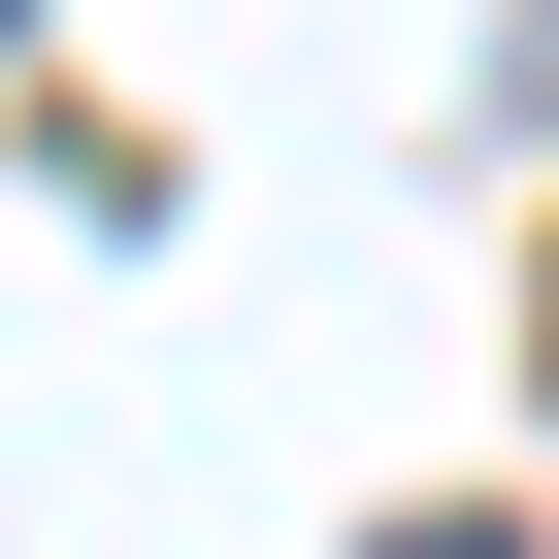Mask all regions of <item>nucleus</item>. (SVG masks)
Masks as SVG:
<instances>
[{"instance_id":"1","label":"nucleus","mask_w":559,"mask_h":559,"mask_svg":"<svg viewBox=\"0 0 559 559\" xmlns=\"http://www.w3.org/2000/svg\"><path fill=\"white\" fill-rule=\"evenodd\" d=\"M395 559H526V526H395Z\"/></svg>"}]
</instances>
